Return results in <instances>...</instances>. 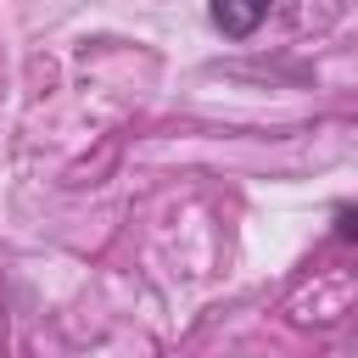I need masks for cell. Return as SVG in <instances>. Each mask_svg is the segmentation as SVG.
I'll return each mask as SVG.
<instances>
[{
    "label": "cell",
    "instance_id": "6da1fadb",
    "mask_svg": "<svg viewBox=\"0 0 358 358\" xmlns=\"http://www.w3.org/2000/svg\"><path fill=\"white\" fill-rule=\"evenodd\" d=\"M268 11H274V0H207V17L224 39H252Z\"/></svg>",
    "mask_w": 358,
    "mask_h": 358
}]
</instances>
